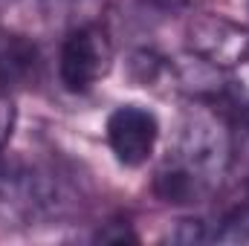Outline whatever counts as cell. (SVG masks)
I'll return each instance as SVG.
<instances>
[{"label":"cell","instance_id":"cell-1","mask_svg":"<svg viewBox=\"0 0 249 246\" xmlns=\"http://www.w3.org/2000/svg\"><path fill=\"white\" fill-rule=\"evenodd\" d=\"M232 165V133L226 119L194 107L177 124V136L154 177V194L168 206H197L209 200Z\"/></svg>","mask_w":249,"mask_h":246},{"label":"cell","instance_id":"cell-2","mask_svg":"<svg viewBox=\"0 0 249 246\" xmlns=\"http://www.w3.org/2000/svg\"><path fill=\"white\" fill-rule=\"evenodd\" d=\"M72 206L75 200L58 174L23 159H6L0 151V226H47L67 217Z\"/></svg>","mask_w":249,"mask_h":246},{"label":"cell","instance_id":"cell-3","mask_svg":"<svg viewBox=\"0 0 249 246\" xmlns=\"http://www.w3.org/2000/svg\"><path fill=\"white\" fill-rule=\"evenodd\" d=\"M113 64V41L107 29L96 20L75 23L67 29L58 50V81L67 93H87L93 90Z\"/></svg>","mask_w":249,"mask_h":246},{"label":"cell","instance_id":"cell-4","mask_svg":"<svg viewBox=\"0 0 249 246\" xmlns=\"http://www.w3.org/2000/svg\"><path fill=\"white\" fill-rule=\"evenodd\" d=\"M105 139L119 165L142 168L157 151L160 119L142 105H119L105 122Z\"/></svg>","mask_w":249,"mask_h":246},{"label":"cell","instance_id":"cell-5","mask_svg":"<svg viewBox=\"0 0 249 246\" xmlns=\"http://www.w3.org/2000/svg\"><path fill=\"white\" fill-rule=\"evenodd\" d=\"M188 47L194 58H200L214 70H232V67H241L244 61H249V32L217 15L191 18Z\"/></svg>","mask_w":249,"mask_h":246},{"label":"cell","instance_id":"cell-6","mask_svg":"<svg viewBox=\"0 0 249 246\" xmlns=\"http://www.w3.org/2000/svg\"><path fill=\"white\" fill-rule=\"evenodd\" d=\"M41 50L38 44L0 23V84L15 90V87H29L41 78Z\"/></svg>","mask_w":249,"mask_h":246},{"label":"cell","instance_id":"cell-7","mask_svg":"<svg viewBox=\"0 0 249 246\" xmlns=\"http://www.w3.org/2000/svg\"><path fill=\"white\" fill-rule=\"evenodd\" d=\"M15 90L3 87L0 84V151L9 145L12 133H15V124H18V107H15Z\"/></svg>","mask_w":249,"mask_h":246},{"label":"cell","instance_id":"cell-8","mask_svg":"<svg viewBox=\"0 0 249 246\" xmlns=\"http://www.w3.org/2000/svg\"><path fill=\"white\" fill-rule=\"evenodd\" d=\"M96 241H102V244H124V241H139V235L130 232L127 223H107L105 229L96 232Z\"/></svg>","mask_w":249,"mask_h":246}]
</instances>
